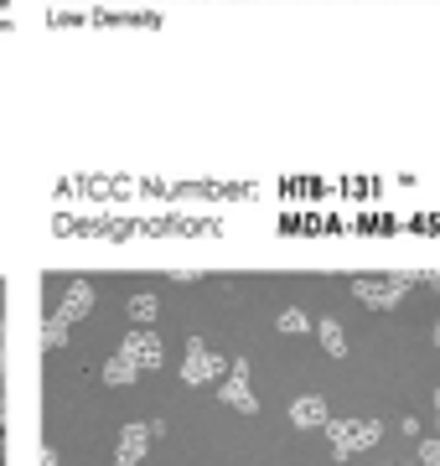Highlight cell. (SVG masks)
Here are the masks:
<instances>
[{"mask_svg":"<svg viewBox=\"0 0 440 466\" xmlns=\"http://www.w3.org/2000/svg\"><path fill=\"white\" fill-rule=\"evenodd\" d=\"M326 435H332V451H337V461H347L353 451L378 446L384 425H378V420H326Z\"/></svg>","mask_w":440,"mask_h":466,"instance_id":"obj_1","label":"cell"},{"mask_svg":"<svg viewBox=\"0 0 440 466\" xmlns=\"http://www.w3.org/2000/svg\"><path fill=\"white\" fill-rule=\"evenodd\" d=\"M223 404H228V410H238V415H255V410H259L255 389H249V363H244V358H234V368H228V383H223Z\"/></svg>","mask_w":440,"mask_h":466,"instance_id":"obj_2","label":"cell"},{"mask_svg":"<svg viewBox=\"0 0 440 466\" xmlns=\"http://www.w3.org/2000/svg\"><path fill=\"white\" fill-rule=\"evenodd\" d=\"M218 373H223V358H218V352H207L203 337H192V342H186L182 379H186V383H207V379H218Z\"/></svg>","mask_w":440,"mask_h":466,"instance_id":"obj_3","label":"cell"},{"mask_svg":"<svg viewBox=\"0 0 440 466\" xmlns=\"http://www.w3.org/2000/svg\"><path fill=\"white\" fill-rule=\"evenodd\" d=\"M119 352H125V358H130L140 373H151V368L166 363V348H161V337H155V332H130Z\"/></svg>","mask_w":440,"mask_h":466,"instance_id":"obj_4","label":"cell"},{"mask_svg":"<svg viewBox=\"0 0 440 466\" xmlns=\"http://www.w3.org/2000/svg\"><path fill=\"white\" fill-rule=\"evenodd\" d=\"M151 441H155L151 425H125V431H119V446H115V466H140Z\"/></svg>","mask_w":440,"mask_h":466,"instance_id":"obj_5","label":"cell"},{"mask_svg":"<svg viewBox=\"0 0 440 466\" xmlns=\"http://www.w3.org/2000/svg\"><path fill=\"white\" fill-rule=\"evenodd\" d=\"M353 290H357V300H368V306H394V300L409 290V280L405 275H389V280H357Z\"/></svg>","mask_w":440,"mask_h":466,"instance_id":"obj_6","label":"cell"},{"mask_svg":"<svg viewBox=\"0 0 440 466\" xmlns=\"http://www.w3.org/2000/svg\"><path fill=\"white\" fill-rule=\"evenodd\" d=\"M88 311H94V285H88V280H73V285H68V296H63V306H57L52 317L73 327V321H84Z\"/></svg>","mask_w":440,"mask_h":466,"instance_id":"obj_7","label":"cell"},{"mask_svg":"<svg viewBox=\"0 0 440 466\" xmlns=\"http://www.w3.org/2000/svg\"><path fill=\"white\" fill-rule=\"evenodd\" d=\"M290 420H295V425H326V400L322 394H301V400L290 404Z\"/></svg>","mask_w":440,"mask_h":466,"instance_id":"obj_8","label":"cell"},{"mask_svg":"<svg viewBox=\"0 0 440 466\" xmlns=\"http://www.w3.org/2000/svg\"><path fill=\"white\" fill-rule=\"evenodd\" d=\"M135 379H140V368L130 363L125 352H115V358L104 363V383H109V389H125V383H135Z\"/></svg>","mask_w":440,"mask_h":466,"instance_id":"obj_9","label":"cell"},{"mask_svg":"<svg viewBox=\"0 0 440 466\" xmlns=\"http://www.w3.org/2000/svg\"><path fill=\"white\" fill-rule=\"evenodd\" d=\"M155 317H161V300H155V296H135V300H130V321H135L140 332H151Z\"/></svg>","mask_w":440,"mask_h":466,"instance_id":"obj_10","label":"cell"},{"mask_svg":"<svg viewBox=\"0 0 440 466\" xmlns=\"http://www.w3.org/2000/svg\"><path fill=\"white\" fill-rule=\"evenodd\" d=\"M316 337H322L326 358H347V337H342V327H337V321H322V327H316Z\"/></svg>","mask_w":440,"mask_h":466,"instance_id":"obj_11","label":"cell"},{"mask_svg":"<svg viewBox=\"0 0 440 466\" xmlns=\"http://www.w3.org/2000/svg\"><path fill=\"white\" fill-rule=\"evenodd\" d=\"M42 348H52V352H57V348H68V321H57V317H52L47 327H42Z\"/></svg>","mask_w":440,"mask_h":466,"instance_id":"obj_12","label":"cell"},{"mask_svg":"<svg viewBox=\"0 0 440 466\" xmlns=\"http://www.w3.org/2000/svg\"><path fill=\"white\" fill-rule=\"evenodd\" d=\"M275 327H280L285 337H301L311 321H305V311H295V306H290V311H280V321H275Z\"/></svg>","mask_w":440,"mask_h":466,"instance_id":"obj_13","label":"cell"},{"mask_svg":"<svg viewBox=\"0 0 440 466\" xmlns=\"http://www.w3.org/2000/svg\"><path fill=\"white\" fill-rule=\"evenodd\" d=\"M420 466H440V435H425L420 441Z\"/></svg>","mask_w":440,"mask_h":466,"instance_id":"obj_14","label":"cell"},{"mask_svg":"<svg viewBox=\"0 0 440 466\" xmlns=\"http://www.w3.org/2000/svg\"><path fill=\"white\" fill-rule=\"evenodd\" d=\"M42 466H63L57 461V451H42Z\"/></svg>","mask_w":440,"mask_h":466,"instance_id":"obj_15","label":"cell"},{"mask_svg":"<svg viewBox=\"0 0 440 466\" xmlns=\"http://www.w3.org/2000/svg\"><path fill=\"white\" fill-rule=\"evenodd\" d=\"M430 337H435V348H440V321H435V332H430Z\"/></svg>","mask_w":440,"mask_h":466,"instance_id":"obj_16","label":"cell"},{"mask_svg":"<svg viewBox=\"0 0 440 466\" xmlns=\"http://www.w3.org/2000/svg\"><path fill=\"white\" fill-rule=\"evenodd\" d=\"M435 415H440V389H435Z\"/></svg>","mask_w":440,"mask_h":466,"instance_id":"obj_17","label":"cell"}]
</instances>
